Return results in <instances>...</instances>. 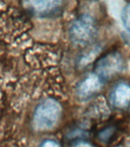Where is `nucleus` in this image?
Here are the masks:
<instances>
[{
	"label": "nucleus",
	"instance_id": "8",
	"mask_svg": "<svg viewBox=\"0 0 130 147\" xmlns=\"http://www.w3.org/2000/svg\"><path fill=\"white\" fill-rule=\"evenodd\" d=\"M113 133H114V129L112 127H109V128L105 129L104 130L101 131V133H100V138L101 140L106 141L108 139H110Z\"/></svg>",
	"mask_w": 130,
	"mask_h": 147
},
{
	"label": "nucleus",
	"instance_id": "9",
	"mask_svg": "<svg viewBox=\"0 0 130 147\" xmlns=\"http://www.w3.org/2000/svg\"><path fill=\"white\" fill-rule=\"evenodd\" d=\"M38 147H61L60 145L57 142H55L54 140H45L44 142L41 143Z\"/></svg>",
	"mask_w": 130,
	"mask_h": 147
},
{
	"label": "nucleus",
	"instance_id": "7",
	"mask_svg": "<svg viewBox=\"0 0 130 147\" xmlns=\"http://www.w3.org/2000/svg\"><path fill=\"white\" fill-rule=\"evenodd\" d=\"M123 22L124 27L130 32V3L125 8L123 12Z\"/></svg>",
	"mask_w": 130,
	"mask_h": 147
},
{
	"label": "nucleus",
	"instance_id": "3",
	"mask_svg": "<svg viewBox=\"0 0 130 147\" xmlns=\"http://www.w3.org/2000/svg\"><path fill=\"white\" fill-rule=\"evenodd\" d=\"M65 0H23V6L38 18H50L61 12Z\"/></svg>",
	"mask_w": 130,
	"mask_h": 147
},
{
	"label": "nucleus",
	"instance_id": "10",
	"mask_svg": "<svg viewBox=\"0 0 130 147\" xmlns=\"http://www.w3.org/2000/svg\"><path fill=\"white\" fill-rule=\"evenodd\" d=\"M73 147H94V146H93L92 145L89 144V143H87V142H80V143H77V145H75Z\"/></svg>",
	"mask_w": 130,
	"mask_h": 147
},
{
	"label": "nucleus",
	"instance_id": "2",
	"mask_svg": "<svg viewBox=\"0 0 130 147\" xmlns=\"http://www.w3.org/2000/svg\"><path fill=\"white\" fill-rule=\"evenodd\" d=\"M96 32V23L94 18L88 15H83L73 21L69 34L73 42L83 45L91 41Z\"/></svg>",
	"mask_w": 130,
	"mask_h": 147
},
{
	"label": "nucleus",
	"instance_id": "5",
	"mask_svg": "<svg viewBox=\"0 0 130 147\" xmlns=\"http://www.w3.org/2000/svg\"><path fill=\"white\" fill-rule=\"evenodd\" d=\"M103 80L96 75L90 74L79 83L77 87V93L81 99H88L94 96L100 90Z\"/></svg>",
	"mask_w": 130,
	"mask_h": 147
},
{
	"label": "nucleus",
	"instance_id": "6",
	"mask_svg": "<svg viewBox=\"0 0 130 147\" xmlns=\"http://www.w3.org/2000/svg\"><path fill=\"white\" fill-rule=\"evenodd\" d=\"M110 100L113 107L125 109L130 103V86L127 84H119L115 87L110 95Z\"/></svg>",
	"mask_w": 130,
	"mask_h": 147
},
{
	"label": "nucleus",
	"instance_id": "4",
	"mask_svg": "<svg viewBox=\"0 0 130 147\" xmlns=\"http://www.w3.org/2000/svg\"><path fill=\"white\" fill-rule=\"evenodd\" d=\"M123 68V59L118 52H111L96 62V74L102 80H109L119 74Z\"/></svg>",
	"mask_w": 130,
	"mask_h": 147
},
{
	"label": "nucleus",
	"instance_id": "1",
	"mask_svg": "<svg viewBox=\"0 0 130 147\" xmlns=\"http://www.w3.org/2000/svg\"><path fill=\"white\" fill-rule=\"evenodd\" d=\"M61 113V106L56 100L45 99L34 110L32 119L33 127L38 131L50 130L57 126Z\"/></svg>",
	"mask_w": 130,
	"mask_h": 147
}]
</instances>
